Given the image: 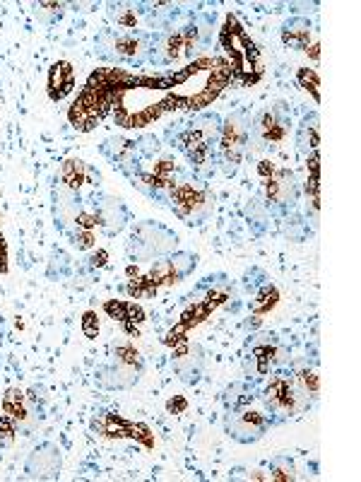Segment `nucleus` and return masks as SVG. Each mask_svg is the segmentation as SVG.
<instances>
[{
  "label": "nucleus",
  "instance_id": "19",
  "mask_svg": "<svg viewBox=\"0 0 361 482\" xmlns=\"http://www.w3.org/2000/svg\"><path fill=\"white\" fill-rule=\"evenodd\" d=\"M282 231H284V236H287V239L303 241L308 236V225H306V220H303V217L292 215V217H284Z\"/></svg>",
  "mask_w": 361,
  "mask_h": 482
},
{
  "label": "nucleus",
  "instance_id": "23",
  "mask_svg": "<svg viewBox=\"0 0 361 482\" xmlns=\"http://www.w3.org/2000/svg\"><path fill=\"white\" fill-rule=\"evenodd\" d=\"M82 328H84V333L89 335V338H94L97 335V330H99V323H97V316L94 314H87L82 319Z\"/></svg>",
  "mask_w": 361,
  "mask_h": 482
},
{
  "label": "nucleus",
  "instance_id": "16",
  "mask_svg": "<svg viewBox=\"0 0 361 482\" xmlns=\"http://www.w3.org/2000/svg\"><path fill=\"white\" fill-rule=\"evenodd\" d=\"M87 176V167H84L80 159H68V162L60 167V186L70 188V191H80V186L84 183Z\"/></svg>",
  "mask_w": 361,
  "mask_h": 482
},
{
  "label": "nucleus",
  "instance_id": "22",
  "mask_svg": "<svg viewBox=\"0 0 361 482\" xmlns=\"http://www.w3.org/2000/svg\"><path fill=\"white\" fill-rule=\"evenodd\" d=\"M289 365H292V349H289V345H284L282 340H279L272 349V367L275 369H284V367H289Z\"/></svg>",
  "mask_w": 361,
  "mask_h": 482
},
{
  "label": "nucleus",
  "instance_id": "24",
  "mask_svg": "<svg viewBox=\"0 0 361 482\" xmlns=\"http://www.w3.org/2000/svg\"><path fill=\"white\" fill-rule=\"evenodd\" d=\"M0 343H3V319H0Z\"/></svg>",
  "mask_w": 361,
  "mask_h": 482
},
{
  "label": "nucleus",
  "instance_id": "10",
  "mask_svg": "<svg viewBox=\"0 0 361 482\" xmlns=\"http://www.w3.org/2000/svg\"><path fill=\"white\" fill-rule=\"evenodd\" d=\"M92 215L97 220V225L102 227L106 234H118L126 229L128 225V210L123 205V200L113 196H99L92 203Z\"/></svg>",
  "mask_w": 361,
  "mask_h": 482
},
{
  "label": "nucleus",
  "instance_id": "15",
  "mask_svg": "<svg viewBox=\"0 0 361 482\" xmlns=\"http://www.w3.org/2000/svg\"><path fill=\"white\" fill-rule=\"evenodd\" d=\"M296 143H299V150L301 152H316V145H318V113H308L303 116L301 126H299V135H296Z\"/></svg>",
  "mask_w": 361,
  "mask_h": 482
},
{
  "label": "nucleus",
  "instance_id": "21",
  "mask_svg": "<svg viewBox=\"0 0 361 482\" xmlns=\"http://www.w3.org/2000/svg\"><path fill=\"white\" fill-rule=\"evenodd\" d=\"M246 215H248V220L253 222V225H260V229H263L265 222H268V217H270V210L260 198H251L248 205H246Z\"/></svg>",
  "mask_w": 361,
  "mask_h": 482
},
{
  "label": "nucleus",
  "instance_id": "6",
  "mask_svg": "<svg viewBox=\"0 0 361 482\" xmlns=\"http://www.w3.org/2000/svg\"><path fill=\"white\" fill-rule=\"evenodd\" d=\"M270 427H272V422H270L268 415H260L248 408L229 410L224 422L226 434L239 444H255L258 439H263V434Z\"/></svg>",
  "mask_w": 361,
  "mask_h": 482
},
{
  "label": "nucleus",
  "instance_id": "8",
  "mask_svg": "<svg viewBox=\"0 0 361 482\" xmlns=\"http://www.w3.org/2000/svg\"><path fill=\"white\" fill-rule=\"evenodd\" d=\"M142 362H123V359L111 357L106 365L97 369V384L106 391H126L140 381Z\"/></svg>",
  "mask_w": 361,
  "mask_h": 482
},
{
  "label": "nucleus",
  "instance_id": "11",
  "mask_svg": "<svg viewBox=\"0 0 361 482\" xmlns=\"http://www.w3.org/2000/svg\"><path fill=\"white\" fill-rule=\"evenodd\" d=\"M311 20H306V17H294V20L284 22L282 27V39L287 46H292V49L296 51H303L308 49V39H311Z\"/></svg>",
  "mask_w": 361,
  "mask_h": 482
},
{
  "label": "nucleus",
  "instance_id": "7",
  "mask_svg": "<svg viewBox=\"0 0 361 482\" xmlns=\"http://www.w3.org/2000/svg\"><path fill=\"white\" fill-rule=\"evenodd\" d=\"M63 470V451L58 444L41 441L25 461V477L30 480H58Z\"/></svg>",
  "mask_w": 361,
  "mask_h": 482
},
{
  "label": "nucleus",
  "instance_id": "2",
  "mask_svg": "<svg viewBox=\"0 0 361 482\" xmlns=\"http://www.w3.org/2000/svg\"><path fill=\"white\" fill-rule=\"evenodd\" d=\"M248 128H251V111H246V108L234 111L231 116H226V121L222 124L220 152H222V164H224L226 174H236L246 150H248Z\"/></svg>",
  "mask_w": 361,
  "mask_h": 482
},
{
  "label": "nucleus",
  "instance_id": "9",
  "mask_svg": "<svg viewBox=\"0 0 361 482\" xmlns=\"http://www.w3.org/2000/svg\"><path fill=\"white\" fill-rule=\"evenodd\" d=\"M205 365L207 354L202 349V345L198 343H186L174 357V371L183 384H198L202 379V374H205Z\"/></svg>",
  "mask_w": 361,
  "mask_h": 482
},
{
  "label": "nucleus",
  "instance_id": "12",
  "mask_svg": "<svg viewBox=\"0 0 361 482\" xmlns=\"http://www.w3.org/2000/svg\"><path fill=\"white\" fill-rule=\"evenodd\" d=\"M260 391L255 389V384L251 381H241V384H231L229 389L224 391V405L226 410H241L248 408L251 400L258 398Z\"/></svg>",
  "mask_w": 361,
  "mask_h": 482
},
{
  "label": "nucleus",
  "instance_id": "14",
  "mask_svg": "<svg viewBox=\"0 0 361 482\" xmlns=\"http://www.w3.org/2000/svg\"><path fill=\"white\" fill-rule=\"evenodd\" d=\"M268 470H270V477L272 480H299V470H296V463L289 453H279V456L270 458L268 463Z\"/></svg>",
  "mask_w": 361,
  "mask_h": 482
},
{
  "label": "nucleus",
  "instance_id": "1",
  "mask_svg": "<svg viewBox=\"0 0 361 482\" xmlns=\"http://www.w3.org/2000/svg\"><path fill=\"white\" fill-rule=\"evenodd\" d=\"M178 246V236L171 229H166L159 222H140L132 229V236L128 241V256L135 261H156L166 258Z\"/></svg>",
  "mask_w": 361,
  "mask_h": 482
},
{
  "label": "nucleus",
  "instance_id": "13",
  "mask_svg": "<svg viewBox=\"0 0 361 482\" xmlns=\"http://www.w3.org/2000/svg\"><path fill=\"white\" fill-rule=\"evenodd\" d=\"M166 261H169L174 280H183V277H188L198 268V256L191 251H174L171 256H166Z\"/></svg>",
  "mask_w": 361,
  "mask_h": 482
},
{
  "label": "nucleus",
  "instance_id": "4",
  "mask_svg": "<svg viewBox=\"0 0 361 482\" xmlns=\"http://www.w3.org/2000/svg\"><path fill=\"white\" fill-rule=\"evenodd\" d=\"M289 128V108L284 102H277L275 106L260 111L258 116H251V128H248V143H255L258 148H268L272 143L287 135Z\"/></svg>",
  "mask_w": 361,
  "mask_h": 482
},
{
  "label": "nucleus",
  "instance_id": "20",
  "mask_svg": "<svg viewBox=\"0 0 361 482\" xmlns=\"http://www.w3.org/2000/svg\"><path fill=\"white\" fill-rule=\"evenodd\" d=\"M70 268H73V263H70V256L65 251H60V249H56L54 253H51V261H49V277H65L70 273Z\"/></svg>",
  "mask_w": 361,
  "mask_h": 482
},
{
  "label": "nucleus",
  "instance_id": "3",
  "mask_svg": "<svg viewBox=\"0 0 361 482\" xmlns=\"http://www.w3.org/2000/svg\"><path fill=\"white\" fill-rule=\"evenodd\" d=\"M171 200H174V210L186 220V225H200L215 207L207 188L193 186L191 181L171 183Z\"/></svg>",
  "mask_w": 361,
  "mask_h": 482
},
{
  "label": "nucleus",
  "instance_id": "17",
  "mask_svg": "<svg viewBox=\"0 0 361 482\" xmlns=\"http://www.w3.org/2000/svg\"><path fill=\"white\" fill-rule=\"evenodd\" d=\"M255 299H251V309H253V314H265V311H270L275 304H277V290H275L270 282H265L260 290L253 292Z\"/></svg>",
  "mask_w": 361,
  "mask_h": 482
},
{
  "label": "nucleus",
  "instance_id": "18",
  "mask_svg": "<svg viewBox=\"0 0 361 482\" xmlns=\"http://www.w3.org/2000/svg\"><path fill=\"white\" fill-rule=\"evenodd\" d=\"M56 84H60L58 99L70 92V87H73V70H70L68 63L54 65V70H51V92L56 89Z\"/></svg>",
  "mask_w": 361,
  "mask_h": 482
},
{
  "label": "nucleus",
  "instance_id": "5",
  "mask_svg": "<svg viewBox=\"0 0 361 482\" xmlns=\"http://www.w3.org/2000/svg\"><path fill=\"white\" fill-rule=\"evenodd\" d=\"M299 200V183L289 169H272L270 176H265V205L272 215L287 217L296 207Z\"/></svg>",
  "mask_w": 361,
  "mask_h": 482
}]
</instances>
